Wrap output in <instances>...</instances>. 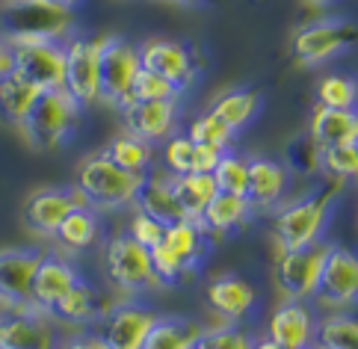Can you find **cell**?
Returning a JSON list of instances; mask_svg holds the SVG:
<instances>
[{
  "instance_id": "obj_48",
  "label": "cell",
  "mask_w": 358,
  "mask_h": 349,
  "mask_svg": "<svg viewBox=\"0 0 358 349\" xmlns=\"http://www.w3.org/2000/svg\"><path fill=\"white\" fill-rule=\"evenodd\" d=\"M54 3H57V6H62V9H71V12H74V9H78V6L83 3V0H54Z\"/></svg>"
},
{
  "instance_id": "obj_52",
  "label": "cell",
  "mask_w": 358,
  "mask_h": 349,
  "mask_svg": "<svg viewBox=\"0 0 358 349\" xmlns=\"http://www.w3.org/2000/svg\"><path fill=\"white\" fill-rule=\"evenodd\" d=\"M314 349H323V346H314Z\"/></svg>"
},
{
  "instance_id": "obj_39",
  "label": "cell",
  "mask_w": 358,
  "mask_h": 349,
  "mask_svg": "<svg viewBox=\"0 0 358 349\" xmlns=\"http://www.w3.org/2000/svg\"><path fill=\"white\" fill-rule=\"evenodd\" d=\"M151 252V266H155V276L160 281V287H175V284H181L187 276H193L196 269L189 266L181 255H175L166 243H157Z\"/></svg>"
},
{
  "instance_id": "obj_14",
  "label": "cell",
  "mask_w": 358,
  "mask_h": 349,
  "mask_svg": "<svg viewBox=\"0 0 358 349\" xmlns=\"http://www.w3.org/2000/svg\"><path fill=\"white\" fill-rule=\"evenodd\" d=\"M157 314L143 302H116L98 322V334L110 343V349H143Z\"/></svg>"
},
{
  "instance_id": "obj_33",
  "label": "cell",
  "mask_w": 358,
  "mask_h": 349,
  "mask_svg": "<svg viewBox=\"0 0 358 349\" xmlns=\"http://www.w3.org/2000/svg\"><path fill=\"white\" fill-rule=\"evenodd\" d=\"M317 346L358 349V314L355 311H326L317 320Z\"/></svg>"
},
{
  "instance_id": "obj_16",
  "label": "cell",
  "mask_w": 358,
  "mask_h": 349,
  "mask_svg": "<svg viewBox=\"0 0 358 349\" xmlns=\"http://www.w3.org/2000/svg\"><path fill=\"white\" fill-rule=\"evenodd\" d=\"M204 302L213 317L225 322H243L258 308V287L237 273H220L204 287Z\"/></svg>"
},
{
  "instance_id": "obj_34",
  "label": "cell",
  "mask_w": 358,
  "mask_h": 349,
  "mask_svg": "<svg viewBox=\"0 0 358 349\" xmlns=\"http://www.w3.org/2000/svg\"><path fill=\"white\" fill-rule=\"evenodd\" d=\"M317 104L335 110H358V80L350 74H323L317 80Z\"/></svg>"
},
{
  "instance_id": "obj_18",
  "label": "cell",
  "mask_w": 358,
  "mask_h": 349,
  "mask_svg": "<svg viewBox=\"0 0 358 349\" xmlns=\"http://www.w3.org/2000/svg\"><path fill=\"white\" fill-rule=\"evenodd\" d=\"M42 252L21 249V245H6L0 249V305H30L33 276L39 266Z\"/></svg>"
},
{
  "instance_id": "obj_41",
  "label": "cell",
  "mask_w": 358,
  "mask_h": 349,
  "mask_svg": "<svg viewBox=\"0 0 358 349\" xmlns=\"http://www.w3.org/2000/svg\"><path fill=\"white\" fill-rule=\"evenodd\" d=\"M134 101H181V89L155 71H139L134 80Z\"/></svg>"
},
{
  "instance_id": "obj_25",
  "label": "cell",
  "mask_w": 358,
  "mask_h": 349,
  "mask_svg": "<svg viewBox=\"0 0 358 349\" xmlns=\"http://www.w3.org/2000/svg\"><path fill=\"white\" fill-rule=\"evenodd\" d=\"M308 136L320 148L355 142L358 136V110H335V107H314L308 119Z\"/></svg>"
},
{
  "instance_id": "obj_32",
  "label": "cell",
  "mask_w": 358,
  "mask_h": 349,
  "mask_svg": "<svg viewBox=\"0 0 358 349\" xmlns=\"http://www.w3.org/2000/svg\"><path fill=\"white\" fill-rule=\"evenodd\" d=\"M261 104H264V98L255 89H231V92H225L213 101L210 113L220 115L234 134H240L243 127H249L255 122V115L261 113Z\"/></svg>"
},
{
  "instance_id": "obj_30",
  "label": "cell",
  "mask_w": 358,
  "mask_h": 349,
  "mask_svg": "<svg viewBox=\"0 0 358 349\" xmlns=\"http://www.w3.org/2000/svg\"><path fill=\"white\" fill-rule=\"evenodd\" d=\"M42 98V89H36L33 83L21 80V77L12 71L0 80V119L6 124L21 127L27 122V115L33 113L36 101Z\"/></svg>"
},
{
  "instance_id": "obj_36",
  "label": "cell",
  "mask_w": 358,
  "mask_h": 349,
  "mask_svg": "<svg viewBox=\"0 0 358 349\" xmlns=\"http://www.w3.org/2000/svg\"><path fill=\"white\" fill-rule=\"evenodd\" d=\"M213 180L220 192H228V196H243L246 199V190H249V157H243L237 151H222L220 163L213 169Z\"/></svg>"
},
{
  "instance_id": "obj_19",
  "label": "cell",
  "mask_w": 358,
  "mask_h": 349,
  "mask_svg": "<svg viewBox=\"0 0 358 349\" xmlns=\"http://www.w3.org/2000/svg\"><path fill=\"white\" fill-rule=\"evenodd\" d=\"M80 278V269L74 266L66 255L59 252H45L39 257V266H36L33 276V287H30V305H36L39 311L50 314L62 296L71 290V284Z\"/></svg>"
},
{
  "instance_id": "obj_6",
  "label": "cell",
  "mask_w": 358,
  "mask_h": 349,
  "mask_svg": "<svg viewBox=\"0 0 358 349\" xmlns=\"http://www.w3.org/2000/svg\"><path fill=\"white\" fill-rule=\"evenodd\" d=\"M329 243H314L308 249L275 252L273 257V284L281 293V299L293 302H314L320 290V276H323Z\"/></svg>"
},
{
  "instance_id": "obj_44",
  "label": "cell",
  "mask_w": 358,
  "mask_h": 349,
  "mask_svg": "<svg viewBox=\"0 0 358 349\" xmlns=\"http://www.w3.org/2000/svg\"><path fill=\"white\" fill-rule=\"evenodd\" d=\"M220 157H222V148L196 145V154H193V175H213Z\"/></svg>"
},
{
  "instance_id": "obj_49",
  "label": "cell",
  "mask_w": 358,
  "mask_h": 349,
  "mask_svg": "<svg viewBox=\"0 0 358 349\" xmlns=\"http://www.w3.org/2000/svg\"><path fill=\"white\" fill-rule=\"evenodd\" d=\"M169 3H181V6H196V3H204V0H169Z\"/></svg>"
},
{
  "instance_id": "obj_8",
  "label": "cell",
  "mask_w": 358,
  "mask_h": 349,
  "mask_svg": "<svg viewBox=\"0 0 358 349\" xmlns=\"http://www.w3.org/2000/svg\"><path fill=\"white\" fill-rule=\"evenodd\" d=\"M143 71L139 48L122 36H104L101 48V104L124 113L134 104V80Z\"/></svg>"
},
{
  "instance_id": "obj_46",
  "label": "cell",
  "mask_w": 358,
  "mask_h": 349,
  "mask_svg": "<svg viewBox=\"0 0 358 349\" xmlns=\"http://www.w3.org/2000/svg\"><path fill=\"white\" fill-rule=\"evenodd\" d=\"M12 59H15L12 57V45L0 36V80H3L6 74H12Z\"/></svg>"
},
{
  "instance_id": "obj_50",
  "label": "cell",
  "mask_w": 358,
  "mask_h": 349,
  "mask_svg": "<svg viewBox=\"0 0 358 349\" xmlns=\"http://www.w3.org/2000/svg\"><path fill=\"white\" fill-rule=\"evenodd\" d=\"M308 3H314V6H331V3H338V0H308Z\"/></svg>"
},
{
  "instance_id": "obj_28",
  "label": "cell",
  "mask_w": 358,
  "mask_h": 349,
  "mask_svg": "<svg viewBox=\"0 0 358 349\" xmlns=\"http://www.w3.org/2000/svg\"><path fill=\"white\" fill-rule=\"evenodd\" d=\"M101 154L131 175H148L151 166H155V145H148L145 139L134 136L131 131H119Z\"/></svg>"
},
{
  "instance_id": "obj_26",
  "label": "cell",
  "mask_w": 358,
  "mask_h": 349,
  "mask_svg": "<svg viewBox=\"0 0 358 349\" xmlns=\"http://www.w3.org/2000/svg\"><path fill=\"white\" fill-rule=\"evenodd\" d=\"M204 334V322L184 314H157L143 349H193Z\"/></svg>"
},
{
  "instance_id": "obj_22",
  "label": "cell",
  "mask_w": 358,
  "mask_h": 349,
  "mask_svg": "<svg viewBox=\"0 0 358 349\" xmlns=\"http://www.w3.org/2000/svg\"><path fill=\"white\" fill-rule=\"evenodd\" d=\"M290 169L273 157H249V190L246 201L252 211H275L287 196Z\"/></svg>"
},
{
  "instance_id": "obj_40",
  "label": "cell",
  "mask_w": 358,
  "mask_h": 349,
  "mask_svg": "<svg viewBox=\"0 0 358 349\" xmlns=\"http://www.w3.org/2000/svg\"><path fill=\"white\" fill-rule=\"evenodd\" d=\"M193 154H196V142L193 139H189L187 134H172L160 145L163 172H169V175H193Z\"/></svg>"
},
{
  "instance_id": "obj_24",
  "label": "cell",
  "mask_w": 358,
  "mask_h": 349,
  "mask_svg": "<svg viewBox=\"0 0 358 349\" xmlns=\"http://www.w3.org/2000/svg\"><path fill=\"white\" fill-rule=\"evenodd\" d=\"M252 213H255L252 204L243 196H228V192H220V196L204 208L199 225L208 231L210 240H220V237L234 234V231H240V228H246Z\"/></svg>"
},
{
  "instance_id": "obj_23",
  "label": "cell",
  "mask_w": 358,
  "mask_h": 349,
  "mask_svg": "<svg viewBox=\"0 0 358 349\" xmlns=\"http://www.w3.org/2000/svg\"><path fill=\"white\" fill-rule=\"evenodd\" d=\"M134 208L148 213V216H155L157 222H163V225H175V222H184L187 219L184 211H181V204H178V199H175L172 175L163 172V169H151L143 178Z\"/></svg>"
},
{
  "instance_id": "obj_27",
  "label": "cell",
  "mask_w": 358,
  "mask_h": 349,
  "mask_svg": "<svg viewBox=\"0 0 358 349\" xmlns=\"http://www.w3.org/2000/svg\"><path fill=\"white\" fill-rule=\"evenodd\" d=\"M57 245L66 252H86L101 240V216L92 208H71L69 216L59 222L57 234H54Z\"/></svg>"
},
{
  "instance_id": "obj_20",
  "label": "cell",
  "mask_w": 358,
  "mask_h": 349,
  "mask_svg": "<svg viewBox=\"0 0 358 349\" xmlns=\"http://www.w3.org/2000/svg\"><path fill=\"white\" fill-rule=\"evenodd\" d=\"M124 131L145 139L148 145H163L178 134V101H134L122 113Z\"/></svg>"
},
{
  "instance_id": "obj_29",
  "label": "cell",
  "mask_w": 358,
  "mask_h": 349,
  "mask_svg": "<svg viewBox=\"0 0 358 349\" xmlns=\"http://www.w3.org/2000/svg\"><path fill=\"white\" fill-rule=\"evenodd\" d=\"M163 243L169 245L175 255H181L193 269H199L201 261L208 257V252L213 249V240L208 237V231H204L199 222H193V219H184V222L166 225Z\"/></svg>"
},
{
  "instance_id": "obj_13",
  "label": "cell",
  "mask_w": 358,
  "mask_h": 349,
  "mask_svg": "<svg viewBox=\"0 0 358 349\" xmlns=\"http://www.w3.org/2000/svg\"><path fill=\"white\" fill-rule=\"evenodd\" d=\"M12 57H15L12 71L42 92L62 89V83H66V48H62V42L12 45Z\"/></svg>"
},
{
  "instance_id": "obj_15",
  "label": "cell",
  "mask_w": 358,
  "mask_h": 349,
  "mask_svg": "<svg viewBox=\"0 0 358 349\" xmlns=\"http://www.w3.org/2000/svg\"><path fill=\"white\" fill-rule=\"evenodd\" d=\"M266 338L278 349H314L317 346V314L311 302L281 299L270 320H266Z\"/></svg>"
},
{
  "instance_id": "obj_2",
  "label": "cell",
  "mask_w": 358,
  "mask_h": 349,
  "mask_svg": "<svg viewBox=\"0 0 358 349\" xmlns=\"http://www.w3.org/2000/svg\"><path fill=\"white\" fill-rule=\"evenodd\" d=\"M74 33V12L57 6L54 0H3L0 36L9 45L66 42Z\"/></svg>"
},
{
  "instance_id": "obj_45",
  "label": "cell",
  "mask_w": 358,
  "mask_h": 349,
  "mask_svg": "<svg viewBox=\"0 0 358 349\" xmlns=\"http://www.w3.org/2000/svg\"><path fill=\"white\" fill-rule=\"evenodd\" d=\"M57 349H110V343L98 332H83V334H74V338L59 341Z\"/></svg>"
},
{
  "instance_id": "obj_21",
  "label": "cell",
  "mask_w": 358,
  "mask_h": 349,
  "mask_svg": "<svg viewBox=\"0 0 358 349\" xmlns=\"http://www.w3.org/2000/svg\"><path fill=\"white\" fill-rule=\"evenodd\" d=\"M71 208H78L71 187H39L24 201V225L39 237H54Z\"/></svg>"
},
{
  "instance_id": "obj_43",
  "label": "cell",
  "mask_w": 358,
  "mask_h": 349,
  "mask_svg": "<svg viewBox=\"0 0 358 349\" xmlns=\"http://www.w3.org/2000/svg\"><path fill=\"white\" fill-rule=\"evenodd\" d=\"M290 166H293V172H299V175L320 172V145L308 134L296 142V151L290 148Z\"/></svg>"
},
{
  "instance_id": "obj_12",
  "label": "cell",
  "mask_w": 358,
  "mask_h": 349,
  "mask_svg": "<svg viewBox=\"0 0 358 349\" xmlns=\"http://www.w3.org/2000/svg\"><path fill=\"white\" fill-rule=\"evenodd\" d=\"M139 48V62L145 71H155L187 92L199 77V57L178 38H145Z\"/></svg>"
},
{
  "instance_id": "obj_31",
  "label": "cell",
  "mask_w": 358,
  "mask_h": 349,
  "mask_svg": "<svg viewBox=\"0 0 358 349\" xmlns=\"http://www.w3.org/2000/svg\"><path fill=\"white\" fill-rule=\"evenodd\" d=\"M172 187H175V199L181 204V211L187 219L199 222L204 208L220 196L213 175H172Z\"/></svg>"
},
{
  "instance_id": "obj_10",
  "label": "cell",
  "mask_w": 358,
  "mask_h": 349,
  "mask_svg": "<svg viewBox=\"0 0 358 349\" xmlns=\"http://www.w3.org/2000/svg\"><path fill=\"white\" fill-rule=\"evenodd\" d=\"M314 299L326 311H355L358 308V252L350 245L329 243L320 290Z\"/></svg>"
},
{
  "instance_id": "obj_1",
  "label": "cell",
  "mask_w": 358,
  "mask_h": 349,
  "mask_svg": "<svg viewBox=\"0 0 358 349\" xmlns=\"http://www.w3.org/2000/svg\"><path fill=\"white\" fill-rule=\"evenodd\" d=\"M341 190H343V184L329 180L326 187H320L302 199L281 201L273 211V245H275V252L308 249L314 243H323Z\"/></svg>"
},
{
  "instance_id": "obj_47",
  "label": "cell",
  "mask_w": 358,
  "mask_h": 349,
  "mask_svg": "<svg viewBox=\"0 0 358 349\" xmlns=\"http://www.w3.org/2000/svg\"><path fill=\"white\" fill-rule=\"evenodd\" d=\"M252 349H278V346L270 338H255V346Z\"/></svg>"
},
{
  "instance_id": "obj_54",
  "label": "cell",
  "mask_w": 358,
  "mask_h": 349,
  "mask_svg": "<svg viewBox=\"0 0 358 349\" xmlns=\"http://www.w3.org/2000/svg\"><path fill=\"white\" fill-rule=\"evenodd\" d=\"M193 349H196V346H193Z\"/></svg>"
},
{
  "instance_id": "obj_17",
  "label": "cell",
  "mask_w": 358,
  "mask_h": 349,
  "mask_svg": "<svg viewBox=\"0 0 358 349\" xmlns=\"http://www.w3.org/2000/svg\"><path fill=\"white\" fill-rule=\"evenodd\" d=\"M116 302H107L104 293H101L92 281H86L83 276L71 284V290L62 296V299L50 308V320L57 326H71V329H89L98 326L104 314Z\"/></svg>"
},
{
  "instance_id": "obj_3",
  "label": "cell",
  "mask_w": 358,
  "mask_h": 349,
  "mask_svg": "<svg viewBox=\"0 0 358 349\" xmlns=\"http://www.w3.org/2000/svg\"><path fill=\"white\" fill-rule=\"evenodd\" d=\"M145 175H131L119 169L116 163H110L104 154H86L74 169V187L83 192L86 204L92 211H122V208H134L139 184Z\"/></svg>"
},
{
  "instance_id": "obj_38",
  "label": "cell",
  "mask_w": 358,
  "mask_h": 349,
  "mask_svg": "<svg viewBox=\"0 0 358 349\" xmlns=\"http://www.w3.org/2000/svg\"><path fill=\"white\" fill-rule=\"evenodd\" d=\"M255 334L246 332L240 322H216V326H204V334L196 349H252Z\"/></svg>"
},
{
  "instance_id": "obj_53",
  "label": "cell",
  "mask_w": 358,
  "mask_h": 349,
  "mask_svg": "<svg viewBox=\"0 0 358 349\" xmlns=\"http://www.w3.org/2000/svg\"><path fill=\"white\" fill-rule=\"evenodd\" d=\"M0 308H3V305H0Z\"/></svg>"
},
{
  "instance_id": "obj_11",
  "label": "cell",
  "mask_w": 358,
  "mask_h": 349,
  "mask_svg": "<svg viewBox=\"0 0 358 349\" xmlns=\"http://www.w3.org/2000/svg\"><path fill=\"white\" fill-rule=\"evenodd\" d=\"M59 329L36 305L0 308V349H57Z\"/></svg>"
},
{
  "instance_id": "obj_51",
  "label": "cell",
  "mask_w": 358,
  "mask_h": 349,
  "mask_svg": "<svg viewBox=\"0 0 358 349\" xmlns=\"http://www.w3.org/2000/svg\"><path fill=\"white\" fill-rule=\"evenodd\" d=\"M352 145H355V151H358V136H355V142H352Z\"/></svg>"
},
{
  "instance_id": "obj_4",
  "label": "cell",
  "mask_w": 358,
  "mask_h": 349,
  "mask_svg": "<svg viewBox=\"0 0 358 349\" xmlns=\"http://www.w3.org/2000/svg\"><path fill=\"white\" fill-rule=\"evenodd\" d=\"M80 115H83V107L66 89H50V92H42L33 113L27 115V122H24L18 131L24 134L30 148L54 151L59 145H66L71 134L78 131Z\"/></svg>"
},
{
  "instance_id": "obj_5",
  "label": "cell",
  "mask_w": 358,
  "mask_h": 349,
  "mask_svg": "<svg viewBox=\"0 0 358 349\" xmlns=\"http://www.w3.org/2000/svg\"><path fill=\"white\" fill-rule=\"evenodd\" d=\"M104 269L110 284L124 296L160 290L155 266H151V252L127 234H116L104 243Z\"/></svg>"
},
{
  "instance_id": "obj_7",
  "label": "cell",
  "mask_w": 358,
  "mask_h": 349,
  "mask_svg": "<svg viewBox=\"0 0 358 349\" xmlns=\"http://www.w3.org/2000/svg\"><path fill=\"white\" fill-rule=\"evenodd\" d=\"M352 45H358V24L350 18L329 15L296 30V36H293V57H296L299 66L317 69L343 54V50H350Z\"/></svg>"
},
{
  "instance_id": "obj_42",
  "label": "cell",
  "mask_w": 358,
  "mask_h": 349,
  "mask_svg": "<svg viewBox=\"0 0 358 349\" xmlns=\"http://www.w3.org/2000/svg\"><path fill=\"white\" fill-rule=\"evenodd\" d=\"M163 231H166L163 222H157L155 216H148V213H143V211L134 208L131 222H127L124 234L131 237V240H136L139 245H145V249H155L157 243H163Z\"/></svg>"
},
{
  "instance_id": "obj_35",
  "label": "cell",
  "mask_w": 358,
  "mask_h": 349,
  "mask_svg": "<svg viewBox=\"0 0 358 349\" xmlns=\"http://www.w3.org/2000/svg\"><path fill=\"white\" fill-rule=\"evenodd\" d=\"M320 172L326 175V180H338V184L358 180V151L352 142L320 148Z\"/></svg>"
},
{
  "instance_id": "obj_37",
  "label": "cell",
  "mask_w": 358,
  "mask_h": 349,
  "mask_svg": "<svg viewBox=\"0 0 358 349\" xmlns=\"http://www.w3.org/2000/svg\"><path fill=\"white\" fill-rule=\"evenodd\" d=\"M189 139L196 142V145H213V148H222V151H228L234 145V131L228 127L220 115H213L210 110L208 113H201V115H196L193 122L187 124V131H184Z\"/></svg>"
},
{
  "instance_id": "obj_9",
  "label": "cell",
  "mask_w": 358,
  "mask_h": 349,
  "mask_svg": "<svg viewBox=\"0 0 358 349\" xmlns=\"http://www.w3.org/2000/svg\"><path fill=\"white\" fill-rule=\"evenodd\" d=\"M62 48H66V83H62V89L83 110L101 104V48H104V36L71 33L62 42Z\"/></svg>"
}]
</instances>
